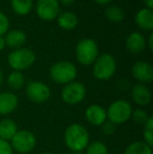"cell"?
I'll list each match as a JSON object with an SVG mask.
<instances>
[{"label":"cell","instance_id":"4fadbf2b","mask_svg":"<svg viewBox=\"0 0 153 154\" xmlns=\"http://www.w3.org/2000/svg\"><path fill=\"white\" fill-rule=\"evenodd\" d=\"M151 91L146 84L136 83L131 89V99L136 105L144 107L151 102Z\"/></svg>","mask_w":153,"mask_h":154},{"label":"cell","instance_id":"ffe728a7","mask_svg":"<svg viewBox=\"0 0 153 154\" xmlns=\"http://www.w3.org/2000/svg\"><path fill=\"white\" fill-rule=\"evenodd\" d=\"M11 6L15 14L26 16L33 8V0H11Z\"/></svg>","mask_w":153,"mask_h":154},{"label":"cell","instance_id":"8fae6325","mask_svg":"<svg viewBox=\"0 0 153 154\" xmlns=\"http://www.w3.org/2000/svg\"><path fill=\"white\" fill-rule=\"evenodd\" d=\"M131 72L135 80L139 83L148 84L151 83L153 80V68L149 62L146 61H137L133 64L131 68Z\"/></svg>","mask_w":153,"mask_h":154},{"label":"cell","instance_id":"9a60e30c","mask_svg":"<svg viewBox=\"0 0 153 154\" xmlns=\"http://www.w3.org/2000/svg\"><path fill=\"white\" fill-rule=\"evenodd\" d=\"M125 45L130 53L141 54L147 46V42H146V38L143 34L139 32H133L127 37Z\"/></svg>","mask_w":153,"mask_h":154},{"label":"cell","instance_id":"1f68e13d","mask_svg":"<svg viewBox=\"0 0 153 154\" xmlns=\"http://www.w3.org/2000/svg\"><path fill=\"white\" fill-rule=\"evenodd\" d=\"M96 3H98V4H100V5H106V4H108V3H110L112 0H93Z\"/></svg>","mask_w":153,"mask_h":154},{"label":"cell","instance_id":"f546056e","mask_svg":"<svg viewBox=\"0 0 153 154\" xmlns=\"http://www.w3.org/2000/svg\"><path fill=\"white\" fill-rule=\"evenodd\" d=\"M146 42H148V48L152 51H153V34L151 32H150L149 37H148V39L146 40Z\"/></svg>","mask_w":153,"mask_h":154},{"label":"cell","instance_id":"ac0fdd59","mask_svg":"<svg viewBox=\"0 0 153 154\" xmlns=\"http://www.w3.org/2000/svg\"><path fill=\"white\" fill-rule=\"evenodd\" d=\"M56 19H57L58 25L65 31L75 29L79 23V19H78L77 15L72 12H69V11L60 13Z\"/></svg>","mask_w":153,"mask_h":154},{"label":"cell","instance_id":"d4e9b609","mask_svg":"<svg viewBox=\"0 0 153 154\" xmlns=\"http://www.w3.org/2000/svg\"><path fill=\"white\" fill-rule=\"evenodd\" d=\"M144 140L150 147L153 146V118L150 116L147 122L144 124V131H143Z\"/></svg>","mask_w":153,"mask_h":154},{"label":"cell","instance_id":"d590c367","mask_svg":"<svg viewBox=\"0 0 153 154\" xmlns=\"http://www.w3.org/2000/svg\"><path fill=\"white\" fill-rule=\"evenodd\" d=\"M72 154H84L83 152H72Z\"/></svg>","mask_w":153,"mask_h":154},{"label":"cell","instance_id":"e0dca14e","mask_svg":"<svg viewBox=\"0 0 153 154\" xmlns=\"http://www.w3.org/2000/svg\"><path fill=\"white\" fill-rule=\"evenodd\" d=\"M5 45L11 48H21L26 42V35L21 29H11L5 34L4 37Z\"/></svg>","mask_w":153,"mask_h":154},{"label":"cell","instance_id":"603a6c76","mask_svg":"<svg viewBox=\"0 0 153 154\" xmlns=\"http://www.w3.org/2000/svg\"><path fill=\"white\" fill-rule=\"evenodd\" d=\"M105 16L109 21L115 23H118L123 21L125 17V13L120 6L118 5H110L105 11Z\"/></svg>","mask_w":153,"mask_h":154},{"label":"cell","instance_id":"277c9868","mask_svg":"<svg viewBox=\"0 0 153 154\" xmlns=\"http://www.w3.org/2000/svg\"><path fill=\"white\" fill-rule=\"evenodd\" d=\"M99 57V47L93 39L84 38L78 42L76 46V58L80 64L89 66Z\"/></svg>","mask_w":153,"mask_h":154},{"label":"cell","instance_id":"cb8c5ba5","mask_svg":"<svg viewBox=\"0 0 153 154\" xmlns=\"http://www.w3.org/2000/svg\"><path fill=\"white\" fill-rule=\"evenodd\" d=\"M86 152L84 154H109L107 146L101 140H94L89 143L86 147Z\"/></svg>","mask_w":153,"mask_h":154},{"label":"cell","instance_id":"5b68a950","mask_svg":"<svg viewBox=\"0 0 153 154\" xmlns=\"http://www.w3.org/2000/svg\"><path fill=\"white\" fill-rule=\"evenodd\" d=\"M36 62V54L29 48H17L8 56V63L12 69L22 71L33 66Z\"/></svg>","mask_w":153,"mask_h":154},{"label":"cell","instance_id":"8d00e7d4","mask_svg":"<svg viewBox=\"0 0 153 154\" xmlns=\"http://www.w3.org/2000/svg\"><path fill=\"white\" fill-rule=\"evenodd\" d=\"M41 154H53V153H50V152H43V153H41Z\"/></svg>","mask_w":153,"mask_h":154},{"label":"cell","instance_id":"83f0119b","mask_svg":"<svg viewBox=\"0 0 153 154\" xmlns=\"http://www.w3.org/2000/svg\"><path fill=\"white\" fill-rule=\"evenodd\" d=\"M10 31V21L6 15L0 11V36H3Z\"/></svg>","mask_w":153,"mask_h":154},{"label":"cell","instance_id":"ba28073f","mask_svg":"<svg viewBox=\"0 0 153 154\" xmlns=\"http://www.w3.org/2000/svg\"><path fill=\"white\" fill-rule=\"evenodd\" d=\"M86 87L81 82H70L64 85L61 91V97L67 105H78L82 103L86 97Z\"/></svg>","mask_w":153,"mask_h":154},{"label":"cell","instance_id":"30bf717a","mask_svg":"<svg viewBox=\"0 0 153 154\" xmlns=\"http://www.w3.org/2000/svg\"><path fill=\"white\" fill-rule=\"evenodd\" d=\"M37 16L43 21H51L60 14V3L58 0H37Z\"/></svg>","mask_w":153,"mask_h":154},{"label":"cell","instance_id":"836d02e7","mask_svg":"<svg viewBox=\"0 0 153 154\" xmlns=\"http://www.w3.org/2000/svg\"><path fill=\"white\" fill-rule=\"evenodd\" d=\"M5 46H6V45H5V40H4V37L0 36V51H3Z\"/></svg>","mask_w":153,"mask_h":154},{"label":"cell","instance_id":"484cf974","mask_svg":"<svg viewBox=\"0 0 153 154\" xmlns=\"http://www.w3.org/2000/svg\"><path fill=\"white\" fill-rule=\"evenodd\" d=\"M150 118V116L147 113V111H145L142 108H136V109L132 110V113H131V118L132 121L136 124H139V125H144L147 120Z\"/></svg>","mask_w":153,"mask_h":154},{"label":"cell","instance_id":"2e32d148","mask_svg":"<svg viewBox=\"0 0 153 154\" xmlns=\"http://www.w3.org/2000/svg\"><path fill=\"white\" fill-rule=\"evenodd\" d=\"M135 24L141 29L146 32H151L153 29V12L147 8L137 11L134 16Z\"/></svg>","mask_w":153,"mask_h":154},{"label":"cell","instance_id":"4316f807","mask_svg":"<svg viewBox=\"0 0 153 154\" xmlns=\"http://www.w3.org/2000/svg\"><path fill=\"white\" fill-rule=\"evenodd\" d=\"M100 127H101V131H102V133L104 134L105 136H111L115 133L116 125L109 122V121H106V122L104 124H102Z\"/></svg>","mask_w":153,"mask_h":154},{"label":"cell","instance_id":"8992f818","mask_svg":"<svg viewBox=\"0 0 153 154\" xmlns=\"http://www.w3.org/2000/svg\"><path fill=\"white\" fill-rule=\"evenodd\" d=\"M116 71V62L113 56L110 54H102L100 55L93 63V73L94 78L100 81H107L115 75Z\"/></svg>","mask_w":153,"mask_h":154},{"label":"cell","instance_id":"d6986e66","mask_svg":"<svg viewBox=\"0 0 153 154\" xmlns=\"http://www.w3.org/2000/svg\"><path fill=\"white\" fill-rule=\"evenodd\" d=\"M18 126L8 118L0 120V140L10 142L18 131Z\"/></svg>","mask_w":153,"mask_h":154},{"label":"cell","instance_id":"7a4b0ae2","mask_svg":"<svg viewBox=\"0 0 153 154\" xmlns=\"http://www.w3.org/2000/svg\"><path fill=\"white\" fill-rule=\"evenodd\" d=\"M78 75V69L74 63L69 61H59L49 68V77L55 83L66 85L74 82Z\"/></svg>","mask_w":153,"mask_h":154},{"label":"cell","instance_id":"44dd1931","mask_svg":"<svg viewBox=\"0 0 153 154\" xmlns=\"http://www.w3.org/2000/svg\"><path fill=\"white\" fill-rule=\"evenodd\" d=\"M8 86L12 90H20L25 86V78L21 71H12L6 80Z\"/></svg>","mask_w":153,"mask_h":154},{"label":"cell","instance_id":"4dcf8cb0","mask_svg":"<svg viewBox=\"0 0 153 154\" xmlns=\"http://www.w3.org/2000/svg\"><path fill=\"white\" fill-rule=\"evenodd\" d=\"M143 2L145 3L146 8L152 10V8H153V0H143Z\"/></svg>","mask_w":153,"mask_h":154},{"label":"cell","instance_id":"7c38bea8","mask_svg":"<svg viewBox=\"0 0 153 154\" xmlns=\"http://www.w3.org/2000/svg\"><path fill=\"white\" fill-rule=\"evenodd\" d=\"M85 119L90 125L100 127L107 121L106 109L99 104H91L86 108Z\"/></svg>","mask_w":153,"mask_h":154},{"label":"cell","instance_id":"5bb4252c","mask_svg":"<svg viewBox=\"0 0 153 154\" xmlns=\"http://www.w3.org/2000/svg\"><path fill=\"white\" fill-rule=\"evenodd\" d=\"M18 97L11 91L0 92V116H8L18 107Z\"/></svg>","mask_w":153,"mask_h":154},{"label":"cell","instance_id":"9c48e42d","mask_svg":"<svg viewBox=\"0 0 153 154\" xmlns=\"http://www.w3.org/2000/svg\"><path fill=\"white\" fill-rule=\"evenodd\" d=\"M25 93L33 103L42 104L50 97V88L41 81H31L25 87Z\"/></svg>","mask_w":153,"mask_h":154},{"label":"cell","instance_id":"52a82bcc","mask_svg":"<svg viewBox=\"0 0 153 154\" xmlns=\"http://www.w3.org/2000/svg\"><path fill=\"white\" fill-rule=\"evenodd\" d=\"M10 142L13 151H16L20 154H27L35 149L37 145V138L32 131L23 129L18 130Z\"/></svg>","mask_w":153,"mask_h":154},{"label":"cell","instance_id":"6da1fadb","mask_svg":"<svg viewBox=\"0 0 153 154\" xmlns=\"http://www.w3.org/2000/svg\"><path fill=\"white\" fill-rule=\"evenodd\" d=\"M64 143L72 152H83L90 143L89 132L81 124H72L64 131Z\"/></svg>","mask_w":153,"mask_h":154},{"label":"cell","instance_id":"d6a6232c","mask_svg":"<svg viewBox=\"0 0 153 154\" xmlns=\"http://www.w3.org/2000/svg\"><path fill=\"white\" fill-rule=\"evenodd\" d=\"M59 1V3L63 4V5H70V4L74 3L76 0H58Z\"/></svg>","mask_w":153,"mask_h":154},{"label":"cell","instance_id":"3957f363","mask_svg":"<svg viewBox=\"0 0 153 154\" xmlns=\"http://www.w3.org/2000/svg\"><path fill=\"white\" fill-rule=\"evenodd\" d=\"M132 110V106L127 100H115L106 109L107 121L113 123L115 125H122L130 120Z\"/></svg>","mask_w":153,"mask_h":154},{"label":"cell","instance_id":"e575fe53","mask_svg":"<svg viewBox=\"0 0 153 154\" xmlns=\"http://www.w3.org/2000/svg\"><path fill=\"white\" fill-rule=\"evenodd\" d=\"M2 84H3V73H2L1 69H0V87L2 86Z\"/></svg>","mask_w":153,"mask_h":154},{"label":"cell","instance_id":"f1b7e54d","mask_svg":"<svg viewBox=\"0 0 153 154\" xmlns=\"http://www.w3.org/2000/svg\"><path fill=\"white\" fill-rule=\"evenodd\" d=\"M0 154H14L10 142L0 140Z\"/></svg>","mask_w":153,"mask_h":154},{"label":"cell","instance_id":"7402d4cb","mask_svg":"<svg viewBox=\"0 0 153 154\" xmlns=\"http://www.w3.org/2000/svg\"><path fill=\"white\" fill-rule=\"evenodd\" d=\"M124 154H152V147L143 140H137L129 144L125 149Z\"/></svg>","mask_w":153,"mask_h":154}]
</instances>
